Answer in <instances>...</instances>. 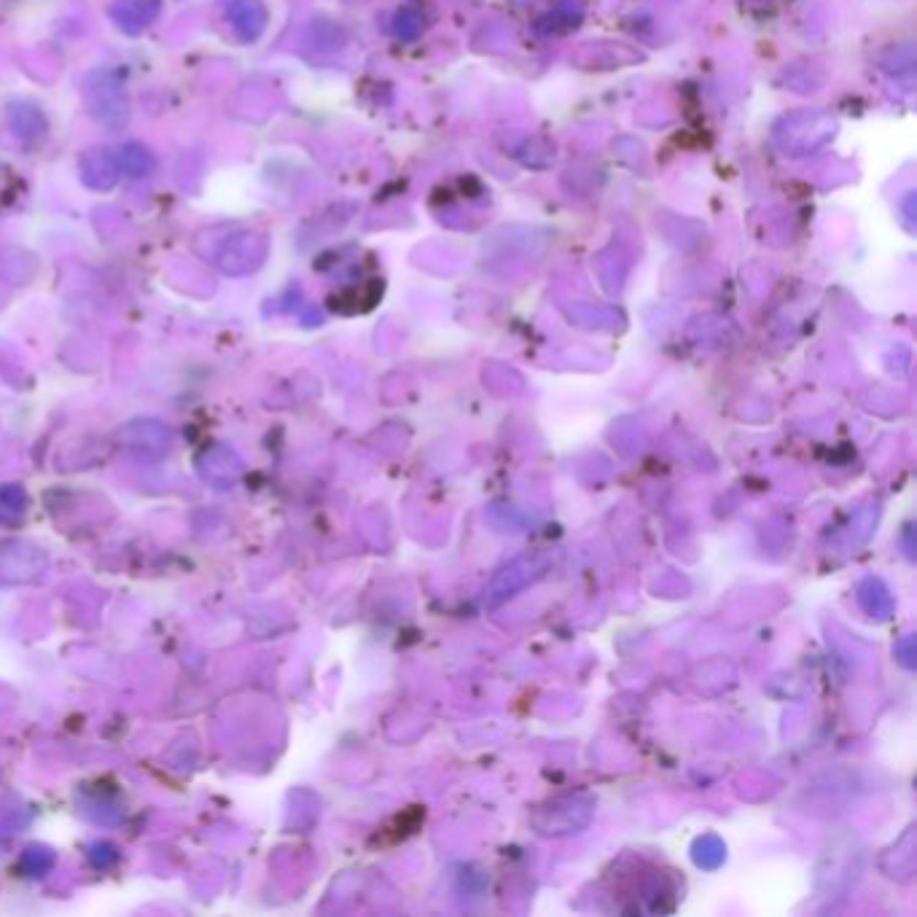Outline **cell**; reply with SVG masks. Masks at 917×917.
<instances>
[{
    "label": "cell",
    "mask_w": 917,
    "mask_h": 917,
    "mask_svg": "<svg viewBox=\"0 0 917 917\" xmlns=\"http://www.w3.org/2000/svg\"><path fill=\"white\" fill-rule=\"evenodd\" d=\"M159 0H116L111 5V20L116 22L124 33L137 35L146 30L148 22L157 16Z\"/></svg>",
    "instance_id": "cell-6"
},
{
    "label": "cell",
    "mask_w": 917,
    "mask_h": 917,
    "mask_svg": "<svg viewBox=\"0 0 917 917\" xmlns=\"http://www.w3.org/2000/svg\"><path fill=\"white\" fill-rule=\"evenodd\" d=\"M5 119H9V127L14 132V137H20L25 146H35V143L44 141L46 132H49L44 113L30 103H11Z\"/></svg>",
    "instance_id": "cell-5"
},
{
    "label": "cell",
    "mask_w": 917,
    "mask_h": 917,
    "mask_svg": "<svg viewBox=\"0 0 917 917\" xmlns=\"http://www.w3.org/2000/svg\"><path fill=\"white\" fill-rule=\"evenodd\" d=\"M89 113L108 130H124L130 122V98L124 83L111 70H92L83 83Z\"/></svg>",
    "instance_id": "cell-2"
},
{
    "label": "cell",
    "mask_w": 917,
    "mask_h": 917,
    "mask_svg": "<svg viewBox=\"0 0 917 917\" xmlns=\"http://www.w3.org/2000/svg\"><path fill=\"white\" fill-rule=\"evenodd\" d=\"M194 250L232 278L256 272L267 259V237L248 226H210L194 237Z\"/></svg>",
    "instance_id": "cell-1"
},
{
    "label": "cell",
    "mask_w": 917,
    "mask_h": 917,
    "mask_svg": "<svg viewBox=\"0 0 917 917\" xmlns=\"http://www.w3.org/2000/svg\"><path fill=\"white\" fill-rule=\"evenodd\" d=\"M119 165H122V172H127L130 178H146L154 167V157L143 143H127L122 148Z\"/></svg>",
    "instance_id": "cell-8"
},
{
    "label": "cell",
    "mask_w": 917,
    "mask_h": 917,
    "mask_svg": "<svg viewBox=\"0 0 917 917\" xmlns=\"http://www.w3.org/2000/svg\"><path fill=\"white\" fill-rule=\"evenodd\" d=\"M224 14L237 38L245 44L259 41L264 27H267V9H264L261 0H226Z\"/></svg>",
    "instance_id": "cell-4"
},
{
    "label": "cell",
    "mask_w": 917,
    "mask_h": 917,
    "mask_svg": "<svg viewBox=\"0 0 917 917\" xmlns=\"http://www.w3.org/2000/svg\"><path fill=\"white\" fill-rule=\"evenodd\" d=\"M127 445L135 452L161 455L170 445V430L165 425L152 423V420H141V423H132L127 428Z\"/></svg>",
    "instance_id": "cell-7"
},
{
    "label": "cell",
    "mask_w": 917,
    "mask_h": 917,
    "mask_svg": "<svg viewBox=\"0 0 917 917\" xmlns=\"http://www.w3.org/2000/svg\"><path fill=\"white\" fill-rule=\"evenodd\" d=\"M79 172L83 186H89V189L111 191L119 183V176H122V165H119V159L108 148L98 146L81 154Z\"/></svg>",
    "instance_id": "cell-3"
}]
</instances>
